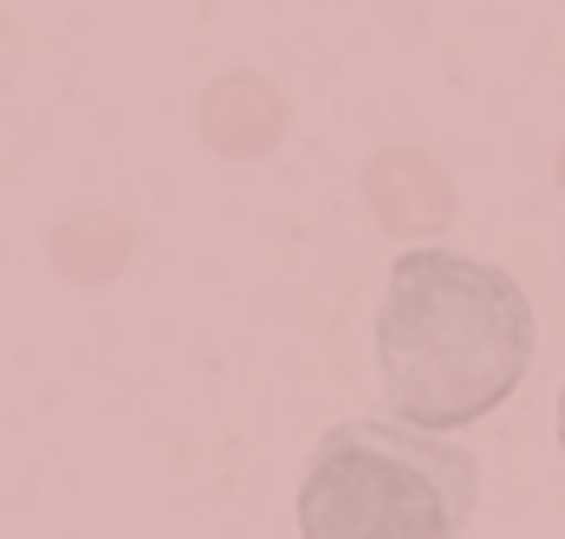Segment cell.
<instances>
[{"instance_id":"7a4b0ae2","label":"cell","mask_w":565,"mask_h":539,"mask_svg":"<svg viewBox=\"0 0 565 539\" xmlns=\"http://www.w3.org/2000/svg\"><path fill=\"white\" fill-rule=\"evenodd\" d=\"M481 514V462L443 430L358 416L319 435L299 475L306 539H455Z\"/></svg>"},{"instance_id":"3957f363","label":"cell","mask_w":565,"mask_h":539,"mask_svg":"<svg viewBox=\"0 0 565 539\" xmlns=\"http://www.w3.org/2000/svg\"><path fill=\"white\" fill-rule=\"evenodd\" d=\"M559 455H565V383H559Z\"/></svg>"},{"instance_id":"6da1fadb","label":"cell","mask_w":565,"mask_h":539,"mask_svg":"<svg viewBox=\"0 0 565 539\" xmlns=\"http://www.w3.org/2000/svg\"><path fill=\"white\" fill-rule=\"evenodd\" d=\"M540 319L508 267L403 247L371 306V390L416 430H468L508 403L533 371Z\"/></svg>"}]
</instances>
